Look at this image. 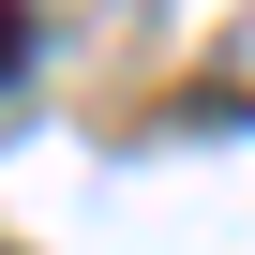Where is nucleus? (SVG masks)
Listing matches in <instances>:
<instances>
[{
    "mask_svg": "<svg viewBox=\"0 0 255 255\" xmlns=\"http://www.w3.org/2000/svg\"><path fill=\"white\" fill-rule=\"evenodd\" d=\"M15 75H30V15L0 0V90H15Z\"/></svg>",
    "mask_w": 255,
    "mask_h": 255,
    "instance_id": "obj_1",
    "label": "nucleus"
},
{
    "mask_svg": "<svg viewBox=\"0 0 255 255\" xmlns=\"http://www.w3.org/2000/svg\"><path fill=\"white\" fill-rule=\"evenodd\" d=\"M0 255H15V240H0Z\"/></svg>",
    "mask_w": 255,
    "mask_h": 255,
    "instance_id": "obj_2",
    "label": "nucleus"
}]
</instances>
